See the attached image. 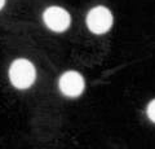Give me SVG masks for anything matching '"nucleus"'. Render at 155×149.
<instances>
[{
  "label": "nucleus",
  "instance_id": "7ed1b4c3",
  "mask_svg": "<svg viewBox=\"0 0 155 149\" xmlns=\"http://www.w3.org/2000/svg\"><path fill=\"white\" fill-rule=\"evenodd\" d=\"M43 20L48 29L56 32L65 31L70 26L71 17L67 11L60 7H49L43 13Z\"/></svg>",
  "mask_w": 155,
  "mask_h": 149
},
{
  "label": "nucleus",
  "instance_id": "f03ea898",
  "mask_svg": "<svg viewBox=\"0 0 155 149\" xmlns=\"http://www.w3.org/2000/svg\"><path fill=\"white\" fill-rule=\"evenodd\" d=\"M87 26L94 34H105L113 26V14L106 7H94L87 16Z\"/></svg>",
  "mask_w": 155,
  "mask_h": 149
},
{
  "label": "nucleus",
  "instance_id": "20e7f679",
  "mask_svg": "<svg viewBox=\"0 0 155 149\" xmlns=\"http://www.w3.org/2000/svg\"><path fill=\"white\" fill-rule=\"evenodd\" d=\"M58 86L64 95L69 97H76L81 95L84 90V79L78 71H66L61 75Z\"/></svg>",
  "mask_w": 155,
  "mask_h": 149
},
{
  "label": "nucleus",
  "instance_id": "423d86ee",
  "mask_svg": "<svg viewBox=\"0 0 155 149\" xmlns=\"http://www.w3.org/2000/svg\"><path fill=\"white\" fill-rule=\"evenodd\" d=\"M4 4H5V0H0V9L4 7Z\"/></svg>",
  "mask_w": 155,
  "mask_h": 149
},
{
  "label": "nucleus",
  "instance_id": "39448f33",
  "mask_svg": "<svg viewBox=\"0 0 155 149\" xmlns=\"http://www.w3.org/2000/svg\"><path fill=\"white\" fill-rule=\"evenodd\" d=\"M147 117L150 118V121H153L155 123V100H153L147 107Z\"/></svg>",
  "mask_w": 155,
  "mask_h": 149
},
{
  "label": "nucleus",
  "instance_id": "f257e3e1",
  "mask_svg": "<svg viewBox=\"0 0 155 149\" xmlns=\"http://www.w3.org/2000/svg\"><path fill=\"white\" fill-rule=\"evenodd\" d=\"M36 78L35 66L28 60L18 59L12 62L9 68V79L16 88L25 90L31 87Z\"/></svg>",
  "mask_w": 155,
  "mask_h": 149
}]
</instances>
